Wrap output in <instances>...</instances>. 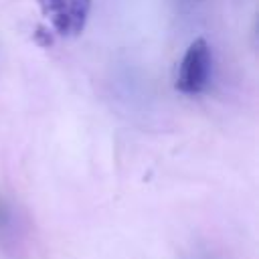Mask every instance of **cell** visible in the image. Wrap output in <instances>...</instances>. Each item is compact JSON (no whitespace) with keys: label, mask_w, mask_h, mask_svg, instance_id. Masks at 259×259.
<instances>
[{"label":"cell","mask_w":259,"mask_h":259,"mask_svg":"<svg viewBox=\"0 0 259 259\" xmlns=\"http://www.w3.org/2000/svg\"><path fill=\"white\" fill-rule=\"evenodd\" d=\"M210 77H212L210 47L204 38H194L188 45V49L178 65L174 87L184 95H198V93L206 91Z\"/></svg>","instance_id":"obj_1"},{"label":"cell","mask_w":259,"mask_h":259,"mask_svg":"<svg viewBox=\"0 0 259 259\" xmlns=\"http://www.w3.org/2000/svg\"><path fill=\"white\" fill-rule=\"evenodd\" d=\"M42 16L49 20L51 28L59 36H77L83 32L89 12L91 0H36Z\"/></svg>","instance_id":"obj_2"}]
</instances>
